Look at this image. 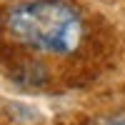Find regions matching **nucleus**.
Here are the masks:
<instances>
[{
	"instance_id": "obj_1",
	"label": "nucleus",
	"mask_w": 125,
	"mask_h": 125,
	"mask_svg": "<svg viewBox=\"0 0 125 125\" xmlns=\"http://www.w3.org/2000/svg\"><path fill=\"white\" fill-rule=\"evenodd\" d=\"M5 30L30 50L68 55L78 50L85 23L70 0H20L8 10Z\"/></svg>"
},
{
	"instance_id": "obj_2",
	"label": "nucleus",
	"mask_w": 125,
	"mask_h": 125,
	"mask_svg": "<svg viewBox=\"0 0 125 125\" xmlns=\"http://www.w3.org/2000/svg\"><path fill=\"white\" fill-rule=\"evenodd\" d=\"M95 125H125V115H108L95 120Z\"/></svg>"
}]
</instances>
